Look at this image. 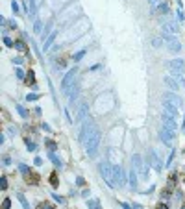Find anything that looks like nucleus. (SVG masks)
I'll use <instances>...</instances> for the list:
<instances>
[{
	"label": "nucleus",
	"mask_w": 185,
	"mask_h": 209,
	"mask_svg": "<svg viewBox=\"0 0 185 209\" xmlns=\"http://www.w3.org/2000/svg\"><path fill=\"white\" fill-rule=\"evenodd\" d=\"M83 144H85V150H87V154L93 157L94 154H96V150H98V144H100V132H98V128L93 130V133L83 141Z\"/></svg>",
	"instance_id": "1"
},
{
	"label": "nucleus",
	"mask_w": 185,
	"mask_h": 209,
	"mask_svg": "<svg viewBox=\"0 0 185 209\" xmlns=\"http://www.w3.org/2000/svg\"><path fill=\"white\" fill-rule=\"evenodd\" d=\"M98 170H100V174H102V178H104V181L109 185V187H115V181H113V165L111 163H108V161H102V163H98Z\"/></svg>",
	"instance_id": "2"
},
{
	"label": "nucleus",
	"mask_w": 185,
	"mask_h": 209,
	"mask_svg": "<svg viewBox=\"0 0 185 209\" xmlns=\"http://www.w3.org/2000/svg\"><path fill=\"white\" fill-rule=\"evenodd\" d=\"M159 139L163 141L165 144H168V146H170V144H172V141H174V132L163 126V128L159 130Z\"/></svg>",
	"instance_id": "3"
},
{
	"label": "nucleus",
	"mask_w": 185,
	"mask_h": 209,
	"mask_svg": "<svg viewBox=\"0 0 185 209\" xmlns=\"http://www.w3.org/2000/svg\"><path fill=\"white\" fill-rule=\"evenodd\" d=\"M161 119H163V126H165V128L172 130V132L178 128V124H176V117H172V115H168V113L163 111V113H161Z\"/></svg>",
	"instance_id": "4"
},
{
	"label": "nucleus",
	"mask_w": 185,
	"mask_h": 209,
	"mask_svg": "<svg viewBox=\"0 0 185 209\" xmlns=\"http://www.w3.org/2000/svg\"><path fill=\"white\" fill-rule=\"evenodd\" d=\"M113 176H115V180H117V185L122 187L124 181H126V176H124L122 168H120V165H113Z\"/></svg>",
	"instance_id": "5"
},
{
	"label": "nucleus",
	"mask_w": 185,
	"mask_h": 209,
	"mask_svg": "<svg viewBox=\"0 0 185 209\" xmlns=\"http://www.w3.org/2000/svg\"><path fill=\"white\" fill-rule=\"evenodd\" d=\"M163 100L172 102V104H174L176 108H182V106H183V100H182V98L176 96V94H172V93H165V94H163Z\"/></svg>",
	"instance_id": "6"
},
{
	"label": "nucleus",
	"mask_w": 185,
	"mask_h": 209,
	"mask_svg": "<svg viewBox=\"0 0 185 209\" xmlns=\"http://www.w3.org/2000/svg\"><path fill=\"white\" fill-rule=\"evenodd\" d=\"M165 41H168V50H170V52H180V50H182V45H180L176 39H172L170 35H165Z\"/></svg>",
	"instance_id": "7"
},
{
	"label": "nucleus",
	"mask_w": 185,
	"mask_h": 209,
	"mask_svg": "<svg viewBox=\"0 0 185 209\" xmlns=\"http://www.w3.org/2000/svg\"><path fill=\"white\" fill-rule=\"evenodd\" d=\"M163 111L165 113H168V115H172V117H176L178 115V108H176L172 102H168V100H165L163 102Z\"/></svg>",
	"instance_id": "8"
},
{
	"label": "nucleus",
	"mask_w": 185,
	"mask_h": 209,
	"mask_svg": "<svg viewBox=\"0 0 185 209\" xmlns=\"http://www.w3.org/2000/svg\"><path fill=\"white\" fill-rule=\"evenodd\" d=\"M168 67H170L172 70H178V72H182L185 69V61L183 59H174V61H168Z\"/></svg>",
	"instance_id": "9"
},
{
	"label": "nucleus",
	"mask_w": 185,
	"mask_h": 209,
	"mask_svg": "<svg viewBox=\"0 0 185 209\" xmlns=\"http://www.w3.org/2000/svg\"><path fill=\"white\" fill-rule=\"evenodd\" d=\"M165 83H167L172 91H180V87H182V83H178L176 78H172V76H165Z\"/></svg>",
	"instance_id": "10"
},
{
	"label": "nucleus",
	"mask_w": 185,
	"mask_h": 209,
	"mask_svg": "<svg viewBox=\"0 0 185 209\" xmlns=\"http://www.w3.org/2000/svg\"><path fill=\"white\" fill-rule=\"evenodd\" d=\"M74 74H76V69H72V70H70V72H67V76L63 78V83H61V87H63V89H67V87H69V83H70V81H72Z\"/></svg>",
	"instance_id": "11"
},
{
	"label": "nucleus",
	"mask_w": 185,
	"mask_h": 209,
	"mask_svg": "<svg viewBox=\"0 0 185 209\" xmlns=\"http://www.w3.org/2000/svg\"><path fill=\"white\" fill-rule=\"evenodd\" d=\"M26 176H28V180H26V181H28V185H37V183H39V176H37V174L28 172Z\"/></svg>",
	"instance_id": "12"
},
{
	"label": "nucleus",
	"mask_w": 185,
	"mask_h": 209,
	"mask_svg": "<svg viewBox=\"0 0 185 209\" xmlns=\"http://www.w3.org/2000/svg\"><path fill=\"white\" fill-rule=\"evenodd\" d=\"M130 187L137 189V180H135V168H130Z\"/></svg>",
	"instance_id": "13"
},
{
	"label": "nucleus",
	"mask_w": 185,
	"mask_h": 209,
	"mask_svg": "<svg viewBox=\"0 0 185 209\" xmlns=\"http://www.w3.org/2000/svg\"><path fill=\"white\" fill-rule=\"evenodd\" d=\"M50 185H52V187H57V185H59V178H57L56 176V172H54V174H50Z\"/></svg>",
	"instance_id": "14"
},
{
	"label": "nucleus",
	"mask_w": 185,
	"mask_h": 209,
	"mask_svg": "<svg viewBox=\"0 0 185 209\" xmlns=\"http://www.w3.org/2000/svg\"><path fill=\"white\" fill-rule=\"evenodd\" d=\"M152 45H154V48H161V46H163V39H161V37H154V39H152Z\"/></svg>",
	"instance_id": "15"
},
{
	"label": "nucleus",
	"mask_w": 185,
	"mask_h": 209,
	"mask_svg": "<svg viewBox=\"0 0 185 209\" xmlns=\"http://www.w3.org/2000/svg\"><path fill=\"white\" fill-rule=\"evenodd\" d=\"M157 9H159V13H168V4L167 2H159V7H157Z\"/></svg>",
	"instance_id": "16"
},
{
	"label": "nucleus",
	"mask_w": 185,
	"mask_h": 209,
	"mask_svg": "<svg viewBox=\"0 0 185 209\" xmlns=\"http://www.w3.org/2000/svg\"><path fill=\"white\" fill-rule=\"evenodd\" d=\"M132 161H133V168H141V156H133Z\"/></svg>",
	"instance_id": "17"
},
{
	"label": "nucleus",
	"mask_w": 185,
	"mask_h": 209,
	"mask_svg": "<svg viewBox=\"0 0 185 209\" xmlns=\"http://www.w3.org/2000/svg\"><path fill=\"white\" fill-rule=\"evenodd\" d=\"M28 85H33L35 83V78H33V70H28Z\"/></svg>",
	"instance_id": "18"
},
{
	"label": "nucleus",
	"mask_w": 185,
	"mask_h": 209,
	"mask_svg": "<svg viewBox=\"0 0 185 209\" xmlns=\"http://www.w3.org/2000/svg\"><path fill=\"white\" fill-rule=\"evenodd\" d=\"M15 48H19V50H26L24 41H17V43H15Z\"/></svg>",
	"instance_id": "19"
},
{
	"label": "nucleus",
	"mask_w": 185,
	"mask_h": 209,
	"mask_svg": "<svg viewBox=\"0 0 185 209\" xmlns=\"http://www.w3.org/2000/svg\"><path fill=\"white\" fill-rule=\"evenodd\" d=\"M17 109H19V113H21V115H22V117H24V119H26V117H28V111H26V109H24V108H22V106H19V108H17Z\"/></svg>",
	"instance_id": "20"
},
{
	"label": "nucleus",
	"mask_w": 185,
	"mask_h": 209,
	"mask_svg": "<svg viewBox=\"0 0 185 209\" xmlns=\"http://www.w3.org/2000/svg\"><path fill=\"white\" fill-rule=\"evenodd\" d=\"M46 146H48L50 150H56V148H57V144L54 143V141H46Z\"/></svg>",
	"instance_id": "21"
},
{
	"label": "nucleus",
	"mask_w": 185,
	"mask_h": 209,
	"mask_svg": "<svg viewBox=\"0 0 185 209\" xmlns=\"http://www.w3.org/2000/svg\"><path fill=\"white\" fill-rule=\"evenodd\" d=\"M19 168H21V172H22V174H28V172H30V168L26 167V165H21Z\"/></svg>",
	"instance_id": "22"
},
{
	"label": "nucleus",
	"mask_w": 185,
	"mask_h": 209,
	"mask_svg": "<svg viewBox=\"0 0 185 209\" xmlns=\"http://www.w3.org/2000/svg\"><path fill=\"white\" fill-rule=\"evenodd\" d=\"M161 198H170V191H168V189H167V191H163V192H161Z\"/></svg>",
	"instance_id": "23"
},
{
	"label": "nucleus",
	"mask_w": 185,
	"mask_h": 209,
	"mask_svg": "<svg viewBox=\"0 0 185 209\" xmlns=\"http://www.w3.org/2000/svg\"><path fill=\"white\" fill-rule=\"evenodd\" d=\"M19 200H21V204H22L24 207H28V202L24 200V196H22V194H19Z\"/></svg>",
	"instance_id": "24"
},
{
	"label": "nucleus",
	"mask_w": 185,
	"mask_h": 209,
	"mask_svg": "<svg viewBox=\"0 0 185 209\" xmlns=\"http://www.w3.org/2000/svg\"><path fill=\"white\" fill-rule=\"evenodd\" d=\"M0 187H2L4 191L7 189V181H6V178H2V181H0Z\"/></svg>",
	"instance_id": "25"
},
{
	"label": "nucleus",
	"mask_w": 185,
	"mask_h": 209,
	"mask_svg": "<svg viewBox=\"0 0 185 209\" xmlns=\"http://www.w3.org/2000/svg\"><path fill=\"white\" fill-rule=\"evenodd\" d=\"M85 56V52H78L76 56H74V61H78V59H81V57Z\"/></svg>",
	"instance_id": "26"
},
{
	"label": "nucleus",
	"mask_w": 185,
	"mask_h": 209,
	"mask_svg": "<svg viewBox=\"0 0 185 209\" xmlns=\"http://www.w3.org/2000/svg\"><path fill=\"white\" fill-rule=\"evenodd\" d=\"M4 43H6V45H7V46H13V45H15V43H13V41H11V39H7V37H6V39H4Z\"/></svg>",
	"instance_id": "27"
},
{
	"label": "nucleus",
	"mask_w": 185,
	"mask_h": 209,
	"mask_svg": "<svg viewBox=\"0 0 185 209\" xmlns=\"http://www.w3.org/2000/svg\"><path fill=\"white\" fill-rule=\"evenodd\" d=\"M2 206H4V207H6V209H7V207H9V206H11V202H9V200H7V198H6V200H4V204H2Z\"/></svg>",
	"instance_id": "28"
},
{
	"label": "nucleus",
	"mask_w": 185,
	"mask_h": 209,
	"mask_svg": "<svg viewBox=\"0 0 185 209\" xmlns=\"http://www.w3.org/2000/svg\"><path fill=\"white\" fill-rule=\"evenodd\" d=\"M76 183H78V185H83L85 180H83V178H76Z\"/></svg>",
	"instance_id": "29"
},
{
	"label": "nucleus",
	"mask_w": 185,
	"mask_h": 209,
	"mask_svg": "<svg viewBox=\"0 0 185 209\" xmlns=\"http://www.w3.org/2000/svg\"><path fill=\"white\" fill-rule=\"evenodd\" d=\"M81 196H83V198H87V196H89V191H87V189H83V191H81Z\"/></svg>",
	"instance_id": "30"
},
{
	"label": "nucleus",
	"mask_w": 185,
	"mask_h": 209,
	"mask_svg": "<svg viewBox=\"0 0 185 209\" xmlns=\"http://www.w3.org/2000/svg\"><path fill=\"white\" fill-rule=\"evenodd\" d=\"M35 165H43V159H41V157H35Z\"/></svg>",
	"instance_id": "31"
},
{
	"label": "nucleus",
	"mask_w": 185,
	"mask_h": 209,
	"mask_svg": "<svg viewBox=\"0 0 185 209\" xmlns=\"http://www.w3.org/2000/svg\"><path fill=\"white\" fill-rule=\"evenodd\" d=\"M178 19H180V21H183V19H185L183 17V11H178Z\"/></svg>",
	"instance_id": "32"
},
{
	"label": "nucleus",
	"mask_w": 185,
	"mask_h": 209,
	"mask_svg": "<svg viewBox=\"0 0 185 209\" xmlns=\"http://www.w3.org/2000/svg\"><path fill=\"white\" fill-rule=\"evenodd\" d=\"M54 200H56V202H59V204H63V198H59V196H56V194H54Z\"/></svg>",
	"instance_id": "33"
}]
</instances>
